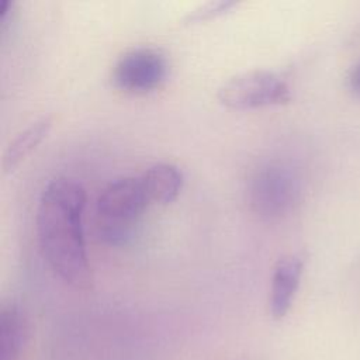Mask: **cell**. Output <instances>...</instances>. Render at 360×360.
<instances>
[{"mask_svg": "<svg viewBox=\"0 0 360 360\" xmlns=\"http://www.w3.org/2000/svg\"><path fill=\"white\" fill-rule=\"evenodd\" d=\"M290 96L287 80L269 69H252L233 75L218 87L217 93L219 103L235 110L283 104L290 100Z\"/></svg>", "mask_w": 360, "mask_h": 360, "instance_id": "cell-4", "label": "cell"}, {"mask_svg": "<svg viewBox=\"0 0 360 360\" xmlns=\"http://www.w3.org/2000/svg\"><path fill=\"white\" fill-rule=\"evenodd\" d=\"M25 319L15 304L3 305L0 312V360H21L25 343Z\"/></svg>", "mask_w": 360, "mask_h": 360, "instance_id": "cell-9", "label": "cell"}, {"mask_svg": "<svg viewBox=\"0 0 360 360\" xmlns=\"http://www.w3.org/2000/svg\"><path fill=\"white\" fill-rule=\"evenodd\" d=\"M84 207L83 186L69 177H56L44 187L37 210L44 257L65 283L77 290H89L93 283L83 233Z\"/></svg>", "mask_w": 360, "mask_h": 360, "instance_id": "cell-1", "label": "cell"}, {"mask_svg": "<svg viewBox=\"0 0 360 360\" xmlns=\"http://www.w3.org/2000/svg\"><path fill=\"white\" fill-rule=\"evenodd\" d=\"M142 186L149 202H172L183 187L181 170L169 162H159L149 166L141 176Z\"/></svg>", "mask_w": 360, "mask_h": 360, "instance_id": "cell-7", "label": "cell"}, {"mask_svg": "<svg viewBox=\"0 0 360 360\" xmlns=\"http://www.w3.org/2000/svg\"><path fill=\"white\" fill-rule=\"evenodd\" d=\"M166 55L152 46H136L124 52L112 68L114 83L129 93H146L159 87L167 77Z\"/></svg>", "mask_w": 360, "mask_h": 360, "instance_id": "cell-5", "label": "cell"}, {"mask_svg": "<svg viewBox=\"0 0 360 360\" xmlns=\"http://www.w3.org/2000/svg\"><path fill=\"white\" fill-rule=\"evenodd\" d=\"M347 83H349V87L357 96H360V59L352 68V70L349 73V77H347Z\"/></svg>", "mask_w": 360, "mask_h": 360, "instance_id": "cell-11", "label": "cell"}, {"mask_svg": "<svg viewBox=\"0 0 360 360\" xmlns=\"http://www.w3.org/2000/svg\"><path fill=\"white\" fill-rule=\"evenodd\" d=\"M304 271V257L290 253L280 257L273 269L269 308L274 319H281L290 311Z\"/></svg>", "mask_w": 360, "mask_h": 360, "instance_id": "cell-6", "label": "cell"}, {"mask_svg": "<svg viewBox=\"0 0 360 360\" xmlns=\"http://www.w3.org/2000/svg\"><path fill=\"white\" fill-rule=\"evenodd\" d=\"M148 204L149 200L139 176L111 180L96 202L97 236L108 245L127 243Z\"/></svg>", "mask_w": 360, "mask_h": 360, "instance_id": "cell-2", "label": "cell"}, {"mask_svg": "<svg viewBox=\"0 0 360 360\" xmlns=\"http://www.w3.org/2000/svg\"><path fill=\"white\" fill-rule=\"evenodd\" d=\"M235 6H236V1H232V0H211L207 3H201L194 8H191L190 11H187V14L183 17V21L186 24L205 21L226 13L229 8Z\"/></svg>", "mask_w": 360, "mask_h": 360, "instance_id": "cell-10", "label": "cell"}, {"mask_svg": "<svg viewBox=\"0 0 360 360\" xmlns=\"http://www.w3.org/2000/svg\"><path fill=\"white\" fill-rule=\"evenodd\" d=\"M52 127V117L44 115L31 122L28 127H25L21 132H18L11 142L7 145L4 153H3V172L10 173L13 172L21 160L27 158V155L31 153V150L46 136Z\"/></svg>", "mask_w": 360, "mask_h": 360, "instance_id": "cell-8", "label": "cell"}, {"mask_svg": "<svg viewBox=\"0 0 360 360\" xmlns=\"http://www.w3.org/2000/svg\"><path fill=\"white\" fill-rule=\"evenodd\" d=\"M301 193L298 173L278 162L260 166L248 186L249 205L264 219H280L288 215L300 202Z\"/></svg>", "mask_w": 360, "mask_h": 360, "instance_id": "cell-3", "label": "cell"}]
</instances>
